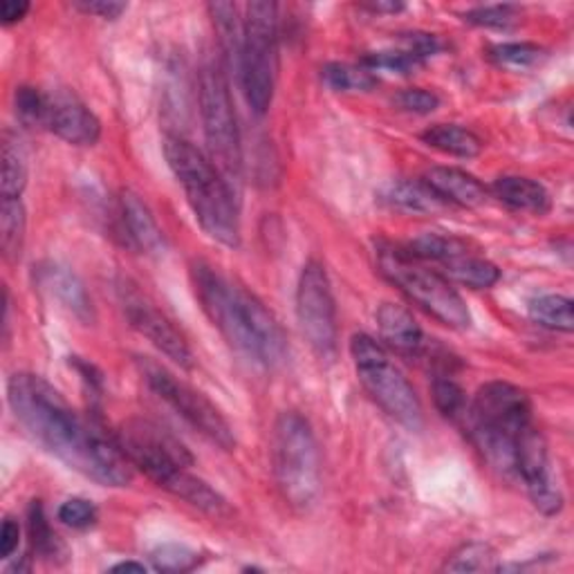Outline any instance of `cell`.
I'll use <instances>...</instances> for the list:
<instances>
[{
    "label": "cell",
    "instance_id": "obj_37",
    "mask_svg": "<svg viewBox=\"0 0 574 574\" xmlns=\"http://www.w3.org/2000/svg\"><path fill=\"white\" fill-rule=\"evenodd\" d=\"M465 21L489 30H509L518 23V10L512 6H485L465 12Z\"/></svg>",
    "mask_w": 574,
    "mask_h": 574
},
{
    "label": "cell",
    "instance_id": "obj_23",
    "mask_svg": "<svg viewBox=\"0 0 574 574\" xmlns=\"http://www.w3.org/2000/svg\"><path fill=\"white\" fill-rule=\"evenodd\" d=\"M443 267H445L449 280L472 287V290H489V287H494L501 280V269L492 260L478 256L472 249L458 254Z\"/></svg>",
    "mask_w": 574,
    "mask_h": 574
},
{
    "label": "cell",
    "instance_id": "obj_6",
    "mask_svg": "<svg viewBox=\"0 0 574 574\" xmlns=\"http://www.w3.org/2000/svg\"><path fill=\"white\" fill-rule=\"evenodd\" d=\"M377 265L384 278H388L397 290L428 317H434L447 328L465 330L472 326V315L454 287V283L441 271L424 265L406 247L379 243Z\"/></svg>",
    "mask_w": 574,
    "mask_h": 574
},
{
    "label": "cell",
    "instance_id": "obj_16",
    "mask_svg": "<svg viewBox=\"0 0 574 574\" xmlns=\"http://www.w3.org/2000/svg\"><path fill=\"white\" fill-rule=\"evenodd\" d=\"M119 220H121V234L128 247L151 256L165 251L167 247L165 234L156 222L151 209L141 202L139 196L126 191L119 198Z\"/></svg>",
    "mask_w": 574,
    "mask_h": 574
},
{
    "label": "cell",
    "instance_id": "obj_4",
    "mask_svg": "<svg viewBox=\"0 0 574 574\" xmlns=\"http://www.w3.org/2000/svg\"><path fill=\"white\" fill-rule=\"evenodd\" d=\"M165 158L182 185L187 202L202 231L216 243L236 249L240 245V216L225 174L191 141L176 135L165 139Z\"/></svg>",
    "mask_w": 574,
    "mask_h": 574
},
{
    "label": "cell",
    "instance_id": "obj_10",
    "mask_svg": "<svg viewBox=\"0 0 574 574\" xmlns=\"http://www.w3.org/2000/svg\"><path fill=\"white\" fill-rule=\"evenodd\" d=\"M137 366L149 388L160 399H165L185 422H189L200 436H205L211 445L220 447L222 452L236 449V436L231 424L207 395H202L187 382L178 379L171 370L156 364L154 359H137Z\"/></svg>",
    "mask_w": 574,
    "mask_h": 574
},
{
    "label": "cell",
    "instance_id": "obj_15",
    "mask_svg": "<svg viewBox=\"0 0 574 574\" xmlns=\"http://www.w3.org/2000/svg\"><path fill=\"white\" fill-rule=\"evenodd\" d=\"M43 128L72 144V147H95L101 137V121L70 90L48 92Z\"/></svg>",
    "mask_w": 574,
    "mask_h": 574
},
{
    "label": "cell",
    "instance_id": "obj_14",
    "mask_svg": "<svg viewBox=\"0 0 574 574\" xmlns=\"http://www.w3.org/2000/svg\"><path fill=\"white\" fill-rule=\"evenodd\" d=\"M516 474L527 487V494L538 512L545 516H554L563 507V496L554 485L550 472V454L547 443L541 430L530 424L516 443Z\"/></svg>",
    "mask_w": 574,
    "mask_h": 574
},
{
    "label": "cell",
    "instance_id": "obj_35",
    "mask_svg": "<svg viewBox=\"0 0 574 574\" xmlns=\"http://www.w3.org/2000/svg\"><path fill=\"white\" fill-rule=\"evenodd\" d=\"M46 108H48V92H43L39 88H32V86L17 88L14 110H17V117L26 126H41L43 128Z\"/></svg>",
    "mask_w": 574,
    "mask_h": 574
},
{
    "label": "cell",
    "instance_id": "obj_17",
    "mask_svg": "<svg viewBox=\"0 0 574 574\" xmlns=\"http://www.w3.org/2000/svg\"><path fill=\"white\" fill-rule=\"evenodd\" d=\"M39 283L43 290L50 293V297L57 299L61 308H66L75 319H79L81 324L95 321L92 299L88 297L86 285L75 271H70L63 265L50 263L39 269Z\"/></svg>",
    "mask_w": 574,
    "mask_h": 574
},
{
    "label": "cell",
    "instance_id": "obj_27",
    "mask_svg": "<svg viewBox=\"0 0 574 574\" xmlns=\"http://www.w3.org/2000/svg\"><path fill=\"white\" fill-rule=\"evenodd\" d=\"M406 249L415 256V258H419V260H424V263H441V265H445V263H449L452 258H456L458 254H463V251H467L469 249V245L465 243V240H461V238H456V236H449V234H422V236H417V238H413L408 245H406Z\"/></svg>",
    "mask_w": 574,
    "mask_h": 574
},
{
    "label": "cell",
    "instance_id": "obj_29",
    "mask_svg": "<svg viewBox=\"0 0 574 574\" xmlns=\"http://www.w3.org/2000/svg\"><path fill=\"white\" fill-rule=\"evenodd\" d=\"M324 83L335 92H366L377 86V77L364 66L328 63L321 68Z\"/></svg>",
    "mask_w": 574,
    "mask_h": 574
},
{
    "label": "cell",
    "instance_id": "obj_28",
    "mask_svg": "<svg viewBox=\"0 0 574 574\" xmlns=\"http://www.w3.org/2000/svg\"><path fill=\"white\" fill-rule=\"evenodd\" d=\"M530 317L550 330L558 333H572L574 319H572V301L561 295H541L530 301Z\"/></svg>",
    "mask_w": 574,
    "mask_h": 574
},
{
    "label": "cell",
    "instance_id": "obj_2",
    "mask_svg": "<svg viewBox=\"0 0 574 574\" xmlns=\"http://www.w3.org/2000/svg\"><path fill=\"white\" fill-rule=\"evenodd\" d=\"M191 283L205 315L236 353L263 368L285 362L287 337L278 319L247 287L207 263L191 265Z\"/></svg>",
    "mask_w": 574,
    "mask_h": 574
},
{
    "label": "cell",
    "instance_id": "obj_33",
    "mask_svg": "<svg viewBox=\"0 0 574 574\" xmlns=\"http://www.w3.org/2000/svg\"><path fill=\"white\" fill-rule=\"evenodd\" d=\"M494 550L485 543H469L463 545L458 552H454L447 563L445 570L447 572H483V570H494Z\"/></svg>",
    "mask_w": 574,
    "mask_h": 574
},
{
    "label": "cell",
    "instance_id": "obj_12",
    "mask_svg": "<svg viewBox=\"0 0 574 574\" xmlns=\"http://www.w3.org/2000/svg\"><path fill=\"white\" fill-rule=\"evenodd\" d=\"M299 328L319 359L337 357V304L326 267L319 260L306 263L297 285Z\"/></svg>",
    "mask_w": 574,
    "mask_h": 574
},
{
    "label": "cell",
    "instance_id": "obj_26",
    "mask_svg": "<svg viewBox=\"0 0 574 574\" xmlns=\"http://www.w3.org/2000/svg\"><path fill=\"white\" fill-rule=\"evenodd\" d=\"M28 185V158L19 137L10 130L3 137V178H0V191L3 198H21Z\"/></svg>",
    "mask_w": 574,
    "mask_h": 574
},
{
    "label": "cell",
    "instance_id": "obj_36",
    "mask_svg": "<svg viewBox=\"0 0 574 574\" xmlns=\"http://www.w3.org/2000/svg\"><path fill=\"white\" fill-rule=\"evenodd\" d=\"M489 57L507 68H532L541 61L543 50L534 43H498L489 50Z\"/></svg>",
    "mask_w": 574,
    "mask_h": 574
},
{
    "label": "cell",
    "instance_id": "obj_41",
    "mask_svg": "<svg viewBox=\"0 0 574 574\" xmlns=\"http://www.w3.org/2000/svg\"><path fill=\"white\" fill-rule=\"evenodd\" d=\"M75 10L90 14V17H99L103 21H115L128 10V6L115 3V0H77Z\"/></svg>",
    "mask_w": 574,
    "mask_h": 574
},
{
    "label": "cell",
    "instance_id": "obj_21",
    "mask_svg": "<svg viewBox=\"0 0 574 574\" xmlns=\"http://www.w3.org/2000/svg\"><path fill=\"white\" fill-rule=\"evenodd\" d=\"M489 191L494 194V198H498L505 207L514 211H525L534 216H543L550 211V194L536 180L521 176H503L494 180Z\"/></svg>",
    "mask_w": 574,
    "mask_h": 574
},
{
    "label": "cell",
    "instance_id": "obj_13",
    "mask_svg": "<svg viewBox=\"0 0 574 574\" xmlns=\"http://www.w3.org/2000/svg\"><path fill=\"white\" fill-rule=\"evenodd\" d=\"M119 301H121V310H123L128 324L141 337H147L160 353H165L180 368H187V370L194 368V364H196L194 350L187 344L185 335L174 326V321L147 295L137 290V285L123 280L119 285Z\"/></svg>",
    "mask_w": 574,
    "mask_h": 574
},
{
    "label": "cell",
    "instance_id": "obj_32",
    "mask_svg": "<svg viewBox=\"0 0 574 574\" xmlns=\"http://www.w3.org/2000/svg\"><path fill=\"white\" fill-rule=\"evenodd\" d=\"M434 402H436L438 410L452 419H463L467 413V406H469L463 386L456 379H452L449 375H438L434 379Z\"/></svg>",
    "mask_w": 574,
    "mask_h": 574
},
{
    "label": "cell",
    "instance_id": "obj_39",
    "mask_svg": "<svg viewBox=\"0 0 574 574\" xmlns=\"http://www.w3.org/2000/svg\"><path fill=\"white\" fill-rule=\"evenodd\" d=\"M393 101L399 110L413 112V115H428L441 106V97L436 92L424 90V88H406V90L397 92Z\"/></svg>",
    "mask_w": 574,
    "mask_h": 574
},
{
    "label": "cell",
    "instance_id": "obj_18",
    "mask_svg": "<svg viewBox=\"0 0 574 574\" xmlns=\"http://www.w3.org/2000/svg\"><path fill=\"white\" fill-rule=\"evenodd\" d=\"M447 205L461 209H474L485 205L487 187L472 174L456 167H434L422 178Z\"/></svg>",
    "mask_w": 574,
    "mask_h": 574
},
{
    "label": "cell",
    "instance_id": "obj_9",
    "mask_svg": "<svg viewBox=\"0 0 574 574\" xmlns=\"http://www.w3.org/2000/svg\"><path fill=\"white\" fill-rule=\"evenodd\" d=\"M350 355L357 377L373 402L408 430H419L424 424L422 402L384 346L368 335H355L350 339Z\"/></svg>",
    "mask_w": 574,
    "mask_h": 574
},
{
    "label": "cell",
    "instance_id": "obj_5",
    "mask_svg": "<svg viewBox=\"0 0 574 574\" xmlns=\"http://www.w3.org/2000/svg\"><path fill=\"white\" fill-rule=\"evenodd\" d=\"M463 422L489 467L503 476H514L518 436L532 424L527 393L509 382H489L478 388Z\"/></svg>",
    "mask_w": 574,
    "mask_h": 574
},
{
    "label": "cell",
    "instance_id": "obj_45",
    "mask_svg": "<svg viewBox=\"0 0 574 574\" xmlns=\"http://www.w3.org/2000/svg\"><path fill=\"white\" fill-rule=\"evenodd\" d=\"M110 572H147V565L137 561H121L110 567Z\"/></svg>",
    "mask_w": 574,
    "mask_h": 574
},
{
    "label": "cell",
    "instance_id": "obj_43",
    "mask_svg": "<svg viewBox=\"0 0 574 574\" xmlns=\"http://www.w3.org/2000/svg\"><path fill=\"white\" fill-rule=\"evenodd\" d=\"M28 0H6V3L0 6V21H3V26H17L28 17Z\"/></svg>",
    "mask_w": 574,
    "mask_h": 574
},
{
    "label": "cell",
    "instance_id": "obj_34",
    "mask_svg": "<svg viewBox=\"0 0 574 574\" xmlns=\"http://www.w3.org/2000/svg\"><path fill=\"white\" fill-rule=\"evenodd\" d=\"M362 66L368 68L370 72L375 70H388L397 75H413L424 66L422 59L413 57L406 50H386V52H370L362 59Z\"/></svg>",
    "mask_w": 574,
    "mask_h": 574
},
{
    "label": "cell",
    "instance_id": "obj_42",
    "mask_svg": "<svg viewBox=\"0 0 574 574\" xmlns=\"http://www.w3.org/2000/svg\"><path fill=\"white\" fill-rule=\"evenodd\" d=\"M21 543V527L14 518H6L3 530H0V556L10 558Z\"/></svg>",
    "mask_w": 574,
    "mask_h": 574
},
{
    "label": "cell",
    "instance_id": "obj_19",
    "mask_svg": "<svg viewBox=\"0 0 574 574\" xmlns=\"http://www.w3.org/2000/svg\"><path fill=\"white\" fill-rule=\"evenodd\" d=\"M382 200L404 214L441 216L452 209L424 180H393L384 187Z\"/></svg>",
    "mask_w": 574,
    "mask_h": 574
},
{
    "label": "cell",
    "instance_id": "obj_31",
    "mask_svg": "<svg viewBox=\"0 0 574 574\" xmlns=\"http://www.w3.org/2000/svg\"><path fill=\"white\" fill-rule=\"evenodd\" d=\"M149 558L158 572H191L200 565V554L178 543H167L156 547Z\"/></svg>",
    "mask_w": 574,
    "mask_h": 574
},
{
    "label": "cell",
    "instance_id": "obj_8",
    "mask_svg": "<svg viewBox=\"0 0 574 574\" xmlns=\"http://www.w3.org/2000/svg\"><path fill=\"white\" fill-rule=\"evenodd\" d=\"M245 39L236 75L247 106L265 115L274 101L278 77V8L249 3L245 8Z\"/></svg>",
    "mask_w": 574,
    "mask_h": 574
},
{
    "label": "cell",
    "instance_id": "obj_38",
    "mask_svg": "<svg viewBox=\"0 0 574 574\" xmlns=\"http://www.w3.org/2000/svg\"><path fill=\"white\" fill-rule=\"evenodd\" d=\"M57 516L63 525H68L72 530H88L97 523L99 512H97L95 503H90L86 498H68L66 503H61Z\"/></svg>",
    "mask_w": 574,
    "mask_h": 574
},
{
    "label": "cell",
    "instance_id": "obj_44",
    "mask_svg": "<svg viewBox=\"0 0 574 574\" xmlns=\"http://www.w3.org/2000/svg\"><path fill=\"white\" fill-rule=\"evenodd\" d=\"M368 10L377 12V14H397V12L404 10V6L402 3H393V0H390V3H384V0H382V3H370Z\"/></svg>",
    "mask_w": 574,
    "mask_h": 574
},
{
    "label": "cell",
    "instance_id": "obj_25",
    "mask_svg": "<svg viewBox=\"0 0 574 574\" xmlns=\"http://www.w3.org/2000/svg\"><path fill=\"white\" fill-rule=\"evenodd\" d=\"M209 14L214 19L220 46L236 70L240 50H243V39H245V19L238 14V8L234 3H211Z\"/></svg>",
    "mask_w": 574,
    "mask_h": 574
},
{
    "label": "cell",
    "instance_id": "obj_1",
    "mask_svg": "<svg viewBox=\"0 0 574 574\" xmlns=\"http://www.w3.org/2000/svg\"><path fill=\"white\" fill-rule=\"evenodd\" d=\"M8 402L28 436L77 474L101 487H128L132 483V465L119 449L117 438H110L92 419L75 410L66 395L41 375H12Z\"/></svg>",
    "mask_w": 574,
    "mask_h": 574
},
{
    "label": "cell",
    "instance_id": "obj_11",
    "mask_svg": "<svg viewBox=\"0 0 574 574\" xmlns=\"http://www.w3.org/2000/svg\"><path fill=\"white\" fill-rule=\"evenodd\" d=\"M202 128L211 151V162L229 178H238L243 169L240 130L229 95V83L216 66H207L198 83Z\"/></svg>",
    "mask_w": 574,
    "mask_h": 574
},
{
    "label": "cell",
    "instance_id": "obj_40",
    "mask_svg": "<svg viewBox=\"0 0 574 574\" xmlns=\"http://www.w3.org/2000/svg\"><path fill=\"white\" fill-rule=\"evenodd\" d=\"M402 43L404 50L410 52L413 57L426 61L428 57H434L443 50V43L438 41V37L434 34H424V32H410V34H402Z\"/></svg>",
    "mask_w": 574,
    "mask_h": 574
},
{
    "label": "cell",
    "instance_id": "obj_7",
    "mask_svg": "<svg viewBox=\"0 0 574 574\" xmlns=\"http://www.w3.org/2000/svg\"><path fill=\"white\" fill-rule=\"evenodd\" d=\"M271 469L280 496L295 509H308L321 492V456L310 422L297 413L278 415L271 436Z\"/></svg>",
    "mask_w": 574,
    "mask_h": 574
},
{
    "label": "cell",
    "instance_id": "obj_30",
    "mask_svg": "<svg viewBox=\"0 0 574 574\" xmlns=\"http://www.w3.org/2000/svg\"><path fill=\"white\" fill-rule=\"evenodd\" d=\"M28 532H30V541L32 547L39 556L55 561L57 556H61L63 552V543L59 541V536L52 532L50 521L46 516V509L41 505V501H32L30 509H28Z\"/></svg>",
    "mask_w": 574,
    "mask_h": 574
},
{
    "label": "cell",
    "instance_id": "obj_24",
    "mask_svg": "<svg viewBox=\"0 0 574 574\" xmlns=\"http://www.w3.org/2000/svg\"><path fill=\"white\" fill-rule=\"evenodd\" d=\"M28 216L21 198H3L0 202V245L8 260H19L26 245Z\"/></svg>",
    "mask_w": 574,
    "mask_h": 574
},
{
    "label": "cell",
    "instance_id": "obj_3",
    "mask_svg": "<svg viewBox=\"0 0 574 574\" xmlns=\"http://www.w3.org/2000/svg\"><path fill=\"white\" fill-rule=\"evenodd\" d=\"M117 445L144 476H149L158 487L182 498L211 516L229 514L227 501L209 487L202 478L191 474L194 456L174 438L167 428L149 419H128L117 430Z\"/></svg>",
    "mask_w": 574,
    "mask_h": 574
},
{
    "label": "cell",
    "instance_id": "obj_22",
    "mask_svg": "<svg viewBox=\"0 0 574 574\" xmlns=\"http://www.w3.org/2000/svg\"><path fill=\"white\" fill-rule=\"evenodd\" d=\"M422 141L428 144L430 149H438L447 156H454V158H463V160H472V158H478L485 149L483 139L461 126V123H436V126H428L424 132H422Z\"/></svg>",
    "mask_w": 574,
    "mask_h": 574
},
{
    "label": "cell",
    "instance_id": "obj_20",
    "mask_svg": "<svg viewBox=\"0 0 574 574\" xmlns=\"http://www.w3.org/2000/svg\"><path fill=\"white\" fill-rule=\"evenodd\" d=\"M377 328L382 339L402 355L419 353L424 346L422 328L404 306L382 304L377 310Z\"/></svg>",
    "mask_w": 574,
    "mask_h": 574
}]
</instances>
